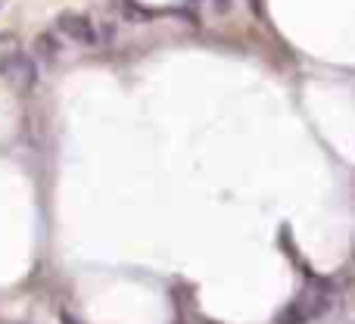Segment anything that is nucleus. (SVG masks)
<instances>
[{
    "label": "nucleus",
    "mask_w": 355,
    "mask_h": 324,
    "mask_svg": "<svg viewBox=\"0 0 355 324\" xmlns=\"http://www.w3.org/2000/svg\"><path fill=\"white\" fill-rule=\"evenodd\" d=\"M0 78L12 87L16 94H28L37 85V66L28 53L12 50V53L0 56Z\"/></svg>",
    "instance_id": "1"
},
{
    "label": "nucleus",
    "mask_w": 355,
    "mask_h": 324,
    "mask_svg": "<svg viewBox=\"0 0 355 324\" xmlns=\"http://www.w3.org/2000/svg\"><path fill=\"white\" fill-rule=\"evenodd\" d=\"M331 306H334V300H331V293H327V290H306V293H302L293 306H287L284 321H287V324L318 321Z\"/></svg>",
    "instance_id": "2"
},
{
    "label": "nucleus",
    "mask_w": 355,
    "mask_h": 324,
    "mask_svg": "<svg viewBox=\"0 0 355 324\" xmlns=\"http://www.w3.org/2000/svg\"><path fill=\"white\" fill-rule=\"evenodd\" d=\"M56 28L66 37H72L75 44H97V28H94V22L85 12H75V10L60 12L56 16Z\"/></svg>",
    "instance_id": "3"
},
{
    "label": "nucleus",
    "mask_w": 355,
    "mask_h": 324,
    "mask_svg": "<svg viewBox=\"0 0 355 324\" xmlns=\"http://www.w3.org/2000/svg\"><path fill=\"white\" fill-rule=\"evenodd\" d=\"M35 53L41 56V60H56L60 56V41L53 37V31H41V35L35 37Z\"/></svg>",
    "instance_id": "4"
},
{
    "label": "nucleus",
    "mask_w": 355,
    "mask_h": 324,
    "mask_svg": "<svg viewBox=\"0 0 355 324\" xmlns=\"http://www.w3.org/2000/svg\"><path fill=\"white\" fill-rule=\"evenodd\" d=\"M122 12H125V19H150L153 16V12L144 10L137 0H122Z\"/></svg>",
    "instance_id": "5"
},
{
    "label": "nucleus",
    "mask_w": 355,
    "mask_h": 324,
    "mask_svg": "<svg viewBox=\"0 0 355 324\" xmlns=\"http://www.w3.org/2000/svg\"><path fill=\"white\" fill-rule=\"evenodd\" d=\"M209 3H212L215 12H227V10H231V0H209Z\"/></svg>",
    "instance_id": "6"
},
{
    "label": "nucleus",
    "mask_w": 355,
    "mask_h": 324,
    "mask_svg": "<svg viewBox=\"0 0 355 324\" xmlns=\"http://www.w3.org/2000/svg\"><path fill=\"white\" fill-rule=\"evenodd\" d=\"M62 324H78V321H75L72 315H66V312H62Z\"/></svg>",
    "instance_id": "7"
},
{
    "label": "nucleus",
    "mask_w": 355,
    "mask_h": 324,
    "mask_svg": "<svg viewBox=\"0 0 355 324\" xmlns=\"http://www.w3.org/2000/svg\"><path fill=\"white\" fill-rule=\"evenodd\" d=\"M352 324H355V321H352Z\"/></svg>",
    "instance_id": "8"
}]
</instances>
